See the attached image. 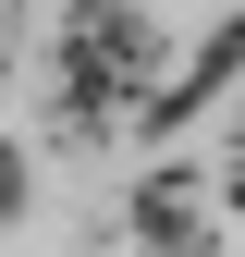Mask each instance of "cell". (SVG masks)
Segmentation results:
<instances>
[{
  "instance_id": "1",
  "label": "cell",
  "mask_w": 245,
  "mask_h": 257,
  "mask_svg": "<svg viewBox=\"0 0 245 257\" xmlns=\"http://www.w3.org/2000/svg\"><path fill=\"white\" fill-rule=\"evenodd\" d=\"M160 98V74H147V25L110 13V0H86L74 25H61V110L74 122H122Z\"/></svg>"
}]
</instances>
